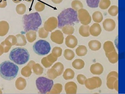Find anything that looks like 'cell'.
<instances>
[{
	"label": "cell",
	"instance_id": "cell-13",
	"mask_svg": "<svg viewBox=\"0 0 125 94\" xmlns=\"http://www.w3.org/2000/svg\"><path fill=\"white\" fill-rule=\"evenodd\" d=\"M77 89V86L74 82H73L67 83L65 85V90L66 94H76Z\"/></svg>",
	"mask_w": 125,
	"mask_h": 94
},
{
	"label": "cell",
	"instance_id": "cell-50",
	"mask_svg": "<svg viewBox=\"0 0 125 94\" xmlns=\"http://www.w3.org/2000/svg\"><path fill=\"white\" fill-rule=\"evenodd\" d=\"M118 80L117 79L115 82L114 85H113V87L115 90L117 91V92L118 91Z\"/></svg>",
	"mask_w": 125,
	"mask_h": 94
},
{
	"label": "cell",
	"instance_id": "cell-44",
	"mask_svg": "<svg viewBox=\"0 0 125 94\" xmlns=\"http://www.w3.org/2000/svg\"><path fill=\"white\" fill-rule=\"evenodd\" d=\"M62 50L61 47H55L53 48L52 51V53L55 56L58 58L60 57L62 55Z\"/></svg>",
	"mask_w": 125,
	"mask_h": 94
},
{
	"label": "cell",
	"instance_id": "cell-8",
	"mask_svg": "<svg viewBox=\"0 0 125 94\" xmlns=\"http://www.w3.org/2000/svg\"><path fill=\"white\" fill-rule=\"evenodd\" d=\"M78 18L79 21L83 25H88L91 21V16L88 11L81 8L78 11Z\"/></svg>",
	"mask_w": 125,
	"mask_h": 94
},
{
	"label": "cell",
	"instance_id": "cell-42",
	"mask_svg": "<svg viewBox=\"0 0 125 94\" xmlns=\"http://www.w3.org/2000/svg\"><path fill=\"white\" fill-rule=\"evenodd\" d=\"M45 8V4L41 1H38L35 5V9L38 12H41Z\"/></svg>",
	"mask_w": 125,
	"mask_h": 94
},
{
	"label": "cell",
	"instance_id": "cell-14",
	"mask_svg": "<svg viewBox=\"0 0 125 94\" xmlns=\"http://www.w3.org/2000/svg\"><path fill=\"white\" fill-rule=\"evenodd\" d=\"M65 44L68 47L74 48L77 45V39L73 35H69L66 38Z\"/></svg>",
	"mask_w": 125,
	"mask_h": 94
},
{
	"label": "cell",
	"instance_id": "cell-23",
	"mask_svg": "<svg viewBox=\"0 0 125 94\" xmlns=\"http://www.w3.org/2000/svg\"><path fill=\"white\" fill-rule=\"evenodd\" d=\"M16 37L17 39V43L15 45L17 46H25L27 44V41L24 35L23 34H18L16 35Z\"/></svg>",
	"mask_w": 125,
	"mask_h": 94
},
{
	"label": "cell",
	"instance_id": "cell-48",
	"mask_svg": "<svg viewBox=\"0 0 125 94\" xmlns=\"http://www.w3.org/2000/svg\"><path fill=\"white\" fill-rule=\"evenodd\" d=\"M46 57L48 60L52 63H53L57 60L58 58L55 56L52 53Z\"/></svg>",
	"mask_w": 125,
	"mask_h": 94
},
{
	"label": "cell",
	"instance_id": "cell-16",
	"mask_svg": "<svg viewBox=\"0 0 125 94\" xmlns=\"http://www.w3.org/2000/svg\"><path fill=\"white\" fill-rule=\"evenodd\" d=\"M90 70L91 73L94 75H100L104 71V68L101 64L98 63L93 64L91 66Z\"/></svg>",
	"mask_w": 125,
	"mask_h": 94
},
{
	"label": "cell",
	"instance_id": "cell-9",
	"mask_svg": "<svg viewBox=\"0 0 125 94\" xmlns=\"http://www.w3.org/2000/svg\"><path fill=\"white\" fill-rule=\"evenodd\" d=\"M58 25V19L54 17H52L47 20L44 23V28L45 30L51 32L57 28Z\"/></svg>",
	"mask_w": 125,
	"mask_h": 94
},
{
	"label": "cell",
	"instance_id": "cell-51",
	"mask_svg": "<svg viewBox=\"0 0 125 94\" xmlns=\"http://www.w3.org/2000/svg\"><path fill=\"white\" fill-rule=\"evenodd\" d=\"M35 63V61H33V60H31L30 62H29V63H28L27 64V65L29 66L30 67H31V68H33V67L34 65V64Z\"/></svg>",
	"mask_w": 125,
	"mask_h": 94
},
{
	"label": "cell",
	"instance_id": "cell-54",
	"mask_svg": "<svg viewBox=\"0 0 125 94\" xmlns=\"http://www.w3.org/2000/svg\"><path fill=\"white\" fill-rule=\"evenodd\" d=\"M13 2H14L15 3H19L21 2L22 0H12Z\"/></svg>",
	"mask_w": 125,
	"mask_h": 94
},
{
	"label": "cell",
	"instance_id": "cell-56",
	"mask_svg": "<svg viewBox=\"0 0 125 94\" xmlns=\"http://www.w3.org/2000/svg\"><path fill=\"white\" fill-rule=\"evenodd\" d=\"M2 91H1V89H0V94H2Z\"/></svg>",
	"mask_w": 125,
	"mask_h": 94
},
{
	"label": "cell",
	"instance_id": "cell-39",
	"mask_svg": "<svg viewBox=\"0 0 125 94\" xmlns=\"http://www.w3.org/2000/svg\"><path fill=\"white\" fill-rule=\"evenodd\" d=\"M108 13L112 16H116L118 14V6L113 5L110 7L108 10Z\"/></svg>",
	"mask_w": 125,
	"mask_h": 94
},
{
	"label": "cell",
	"instance_id": "cell-52",
	"mask_svg": "<svg viewBox=\"0 0 125 94\" xmlns=\"http://www.w3.org/2000/svg\"><path fill=\"white\" fill-rule=\"evenodd\" d=\"M63 0H52V2L55 4H59Z\"/></svg>",
	"mask_w": 125,
	"mask_h": 94
},
{
	"label": "cell",
	"instance_id": "cell-47",
	"mask_svg": "<svg viewBox=\"0 0 125 94\" xmlns=\"http://www.w3.org/2000/svg\"><path fill=\"white\" fill-rule=\"evenodd\" d=\"M77 80L80 84L83 85L85 83V80H86V78L83 74H80L77 76Z\"/></svg>",
	"mask_w": 125,
	"mask_h": 94
},
{
	"label": "cell",
	"instance_id": "cell-12",
	"mask_svg": "<svg viewBox=\"0 0 125 94\" xmlns=\"http://www.w3.org/2000/svg\"><path fill=\"white\" fill-rule=\"evenodd\" d=\"M102 25L104 30L107 32L113 31L116 27L115 21L111 19H105L103 22Z\"/></svg>",
	"mask_w": 125,
	"mask_h": 94
},
{
	"label": "cell",
	"instance_id": "cell-1",
	"mask_svg": "<svg viewBox=\"0 0 125 94\" xmlns=\"http://www.w3.org/2000/svg\"><path fill=\"white\" fill-rule=\"evenodd\" d=\"M58 27L62 28L65 25H74L79 23L77 12L72 8H68L62 11L58 16Z\"/></svg>",
	"mask_w": 125,
	"mask_h": 94
},
{
	"label": "cell",
	"instance_id": "cell-2",
	"mask_svg": "<svg viewBox=\"0 0 125 94\" xmlns=\"http://www.w3.org/2000/svg\"><path fill=\"white\" fill-rule=\"evenodd\" d=\"M24 30L25 32L30 30L37 32L42 24V19L37 12L26 14L22 17Z\"/></svg>",
	"mask_w": 125,
	"mask_h": 94
},
{
	"label": "cell",
	"instance_id": "cell-30",
	"mask_svg": "<svg viewBox=\"0 0 125 94\" xmlns=\"http://www.w3.org/2000/svg\"><path fill=\"white\" fill-rule=\"evenodd\" d=\"M61 29L63 33L66 35H72L74 32V28L72 25H65Z\"/></svg>",
	"mask_w": 125,
	"mask_h": 94
},
{
	"label": "cell",
	"instance_id": "cell-49",
	"mask_svg": "<svg viewBox=\"0 0 125 94\" xmlns=\"http://www.w3.org/2000/svg\"><path fill=\"white\" fill-rule=\"evenodd\" d=\"M7 5L6 0H0V8H4Z\"/></svg>",
	"mask_w": 125,
	"mask_h": 94
},
{
	"label": "cell",
	"instance_id": "cell-45",
	"mask_svg": "<svg viewBox=\"0 0 125 94\" xmlns=\"http://www.w3.org/2000/svg\"><path fill=\"white\" fill-rule=\"evenodd\" d=\"M0 45L3 47L4 50V53L8 52L12 46L9 42L5 40L4 41H2Z\"/></svg>",
	"mask_w": 125,
	"mask_h": 94
},
{
	"label": "cell",
	"instance_id": "cell-21",
	"mask_svg": "<svg viewBox=\"0 0 125 94\" xmlns=\"http://www.w3.org/2000/svg\"><path fill=\"white\" fill-rule=\"evenodd\" d=\"M89 26L88 25L81 26L79 29V33L83 37H87L90 35L89 33Z\"/></svg>",
	"mask_w": 125,
	"mask_h": 94
},
{
	"label": "cell",
	"instance_id": "cell-5",
	"mask_svg": "<svg viewBox=\"0 0 125 94\" xmlns=\"http://www.w3.org/2000/svg\"><path fill=\"white\" fill-rule=\"evenodd\" d=\"M36 85L37 89L42 94H46L50 91L53 85L52 79L44 77H40L36 80Z\"/></svg>",
	"mask_w": 125,
	"mask_h": 94
},
{
	"label": "cell",
	"instance_id": "cell-15",
	"mask_svg": "<svg viewBox=\"0 0 125 94\" xmlns=\"http://www.w3.org/2000/svg\"><path fill=\"white\" fill-rule=\"evenodd\" d=\"M102 32L101 26L98 23H94L89 27L90 34L94 37L99 35Z\"/></svg>",
	"mask_w": 125,
	"mask_h": 94
},
{
	"label": "cell",
	"instance_id": "cell-53",
	"mask_svg": "<svg viewBox=\"0 0 125 94\" xmlns=\"http://www.w3.org/2000/svg\"><path fill=\"white\" fill-rule=\"evenodd\" d=\"M4 53V50L3 47L2 45H0V56L2 55Z\"/></svg>",
	"mask_w": 125,
	"mask_h": 94
},
{
	"label": "cell",
	"instance_id": "cell-10",
	"mask_svg": "<svg viewBox=\"0 0 125 94\" xmlns=\"http://www.w3.org/2000/svg\"><path fill=\"white\" fill-rule=\"evenodd\" d=\"M50 38L53 42L59 45L62 44L64 42V35L61 30H57L52 32Z\"/></svg>",
	"mask_w": 125,
	"mask_h": 94
},
{
	"label": "cell",
	"instance_id": "cell-40",
	"mask_svg": "<svg viewBox=\"0 0 125 94\" xmlns=\"http://www.w3.org/2000/svg\"><path fill=\"white\" fill-rule=\"evenodd\" d=\"M100 0H86L88 6L91 8H96L98 6V4Z\"/></svg>",
	"mask_w": 125,
	"mask_h": 94
},
{
	"label": "cell",
	"instance_id": "cell-11",
	"mask_svg": "<svg viewBox=\"0 0 125 94\" xmlns=\"http://www.w3.org/2000/svg\"><path fill=\"white\" fill-rule=\"evenodd\" d=\"M118 79V74L116 71H112L108 74L107 77V86L109 89H114L113 85L116 80Z\"/></svg>",
	"mask_w": 125,
	"mask_h": 94
},
{
	"label": "cell",
	"instance_id": "cell-37",
	"mask_svg": "<svg viewBox=\"0 0 125 94\" xmlns=\"http://www.w3.org/2000/svg\"><path fill=\"white\" fill-rule=\"evenodd\" d=\"M64 56L67 60H72L74 58L75 54L72 50L70 49H66L64 50Z\"/></svg>",
	"mask_w": 125,
	"mask_h": 94
},
{
	"label": "cell",
	"instance_id": "cell-26",
	"mask_svg": "<svg viewBox=\"0 0 125 94\" xmlns=\"http://www.w3.org/2000/svg\"><path fill=\"white\" fill-rule=\"evenodd\" d=\"M26 38L29 43H33L37 39V33L36 31L30 30L26 34Z\"/></svg>",
	"mask_w": 125,
	"mask_h": 94
},
{
	"label": "cell",
	"instance_id": "cell-20",
	"mask_svg": "<svg viewBox=\"0 0 125 94\" xmlns=\"http://www.w3.org/2000/svg\"><path fill=\"white\" fill-rule=\"evenodd\" d=\"M89 48L93 51H97L101 47V43L98 40H91L88 43Z\"/></svg>",
	"mask_w": 125,
	"mask_h": 94
},
{
	"label": "cell",
	"instance_id": "cell-28",
	"mask_svg": "<svg viewBox=\"0 0 125 94\" xmlns=\"http://www.w3.org/2000/svg\"><path fill=\"white\" fill-rule=\"evenodd\" d=\"M62 90V85L60 83H56L53 85V87L50 92L49 94H60Z\"/></svg>",
	"mask_w": 125,
	"mask_h": 94
},
{
	"label": "cell",
	"instance_id": "cell-43",
	"mask_svg": "<svg viewBox=\"0 0 125 94\" xmlns=\"http://www.w3.org/2000/svg\"><path fill=\"white\" fill-rule=\"evenodd\" d=\"M12 46L15 45L17 43V39L16 36L13 35H10L5 39Z\"/></svg>",
	"mask_w": 125,
	"mask_h": 94
},
{
	"label": "cell",
	"instance_id": "cell-32",
	"mask_svg": "<svg viewBox=\"0 0 125 94\" xmlns=\"http://www.w3.org/2000/svg\"><path fill=\"white\" fill-rule=\"evenodd\" d=\"M32 69L34 73L37 75H41L44 72V69L39 63H35Z\"/></svg>",
	"mask_w": 125,
	"mask_h": 94
},
{
	"label": "cell",
	"instance_id": "cell-25",
	"mask_svg": "<svg viewBox=\"0 0 125 94\" xmlns=\"http://www.w3.org/2000/svg\"><path fill=\"white\" fill-rule=\"evenodd\" d=\"M72 65L75 69L80 70L84 67L85 63L82 59H77L73 62Z\"/></svg>",
	"mask_w": 125,
	"mask_h": 94
},
{
	"label": "cell",
	"instance_id": "cell-17",
	"mask_svg": "<svg viewBox=\"0 0 125 94\" xmlns=\"http://www.w3.org/2000/svg\"><path fill=\"white\" fill-rule=\"evenodd\" d=\"M10 26L7 21H0V36H4L9 32Z\"/></svg>",
	"mask_w": 125,
	"mask_h": 94
},
{
	"label": "cell",
	"instance_id": "cell-6",
	"mask_svg": "<svg viewBox=\"0 0 125 94\" xmlns=\"http://www.w3.org/2000/svg\"><path fill=\"white\" fill-rule=\"evenodd\" d=\"M51 49L50 43L45 40H39L33 45V50L34 52L39 56H44L48 54Z\"/></svg>",
	"mask_w": 125,
	"mask_h": 94
},
{
	"label": "cell",
	"instance_id": "cell-19",
	"mask_svg": "<svg viewBox=\"0 0 125 94\" xmlns=\"http://www.w3.org/2000/svg\"><path fill=\"white\" fill-rule=\"evenodd\" d=\"M106 57H107L108 60L111 63L114 64L118 61V54L116 50L113 51L109 53H105Z\"/></svg>",
	"mask_w": 125,
	"mask_h": 94
},
{
	"label": "cell",
	"instance_id": "cell-18",
	"mask_svg": "<svg viewBox=\"0 0 125 94\" xmlns=\"http://www.w3.org/2000/svg\"><path fill=\"white\" fill-rule=\"evenodd\" d=\"M27 85L26 81L22 77H19L15 81V86L17 89L23 90L26 87Z\"/></svg>",
	"mask_w": 125,
	"mask_h": 94
},
{
	"label": "cell",
	"instance_id": "cell-36",
	"mask_svg": "<svg viewBox=\"0 0 125 94\" xmlns=\"http://www.w3.org/2000/svg\"><path fill=\"white\" fill-rule=\"evenodd\" d=\"M26 7L24 4L21 3L18 4L16 7V11L17 13L19 15H22L26 13Z\"/></svg>",
	"mask_w": 125,
	"mask_h": 94
},
{
	"label": "cell",
	"instance_id": "cell-22",
	"mask_svg": "<svg viewBox=\"0 0 125 94\" xmlns=\"http://www.w3.org/2000/svg\"><path fill=\"white\" fill-rule=\"evenodd\" d=\"M103 48L105 53H109L116 50L114 45L112 41H106L104 44Z\"/></svg>",
	"mask_w": 125,
	"mask_h": 94
},
{
	"label": "cell",
	"instance_id": "cell-27",
	"mask_svg": "<svg viewBox=\"0 0 125 94\" xmlns=\"http://www.w3.org/2000/svg\"><path fill=\"white\" fill-rule=\"evenodd\" d=\"M87 52V48L84 45H79L76 49V53L78 56H85Z\"/></svg>",
	"mask_w": 125,
	"mask_h": 94
},
{
	"label": "cell",
	"instance_id": "cell-24",
	"mask_svg": "<svg viewBox=\"0 0 125 94\" xmlns=\"http://www.w3.org/2000/svg\"><path fill=\"white\" fill-rule=\"evenodd\" d=\"M74 71L71 69H67L64 72L63 77L65 80H70L74 78Z\"/></svg>",
	"mask_w": 125,
	"mask_h": 94
},
{
	"label": "cell",
	"instance_id": "cell-7",
	"mask_svg": "<svg viewBox=\"0 0 125 94\" xmlns=\"http://www.w3.org/2000/svg\"><path fill=\"white\" fill-rule=\"evenodd\" d=\"M102 84L101 79L98 77H93L86 79L85 82V85L88 89L93 90L100 87Z\"/></svg>",
	"mask_w": 125,
	"mask_h": 94
},
{
	"label": "cell",
	"instance_id": "cell-4",
	"mask_svg": "<svg viewBox=\"0 0 125 94\" xmlns=\"http://www.w3.org/2000/svg\"><path fill=\"white\" fill-rule=\"evenodd\" d=\"M10 59L19 65L26 63L30 59V54L26 48L17 47L13 49L9 55Z\"/></svg>",
	"mask_w": 125,
	"mask_h": 94
},
{
	"label": "cell",
	"instance_id": "cell-29",
	"mask_svg": "<svg viewBox=\"0 0 125 94\" xmlns=\"http://www.w3.org/2000/svg\"><path fill=\"white\" fill-rule=\"evenodd\" d=\"M92 19L93 21L96 23H100L103 19V16L101 12L99 11H96L93 14Z\"/></svg>",
	"mask_w": 125,
	"mask_h": 94
},
{
	"label": "cell",
	"instance_id": "cell-41",
	"mask_svg": "<svg viewBox=\"0 0 125 94\" xmlns=\"http://www.w3.org/2000/svg\"><path fill=\"white\" fill-rule=\"evenodd\" d=\"M39 37L41 38L45 39L48 36L49 32L45 30L44 27H42L39 30Z\"/></svg>",
	"mask_w": 125,
	"mask_h": 94
},
{
	"label": "cell",
	"instance_id": "cell-38",
	"mask_svg": "<svg viewBox=\"0 0 125 94\" xmlns=\"http://www.w3.org/2000/svg\"><path fill=\"white\" fill-rule=\"evenodd\" d=\"M111 2L110 0H100L99 6L102 10H106L110 6Z\"/></svg>",
	"mask_w": 125,
	"mask_h": 94
},
{
	"label": "cell",
	"instance_id": "cell-3",
	"mask_svg": "<svg viewBox=\"0 0 125 94\" xmlns=\"http://www.w3.org/2000/svg\"><path fill=\"white\" fill-rule=\"evenodd\" d=\"M19 68L17 65L9 61L0 64V76L7 80H12L18 74Z\"/></svg>",
	"mask_w": 125,
	"mask_h": 94
},
{
	"label": "cell",
	"instance_id": "cell-34",
	"mask_svg": "<svg viewBox=\"0 0 125 94\" xmlns=\"http://www.w3.org/2000/svg\"><path fill=\"white\" fill-rule=\"evenodd\" d=\"M31 69L32 68L27 65L24 67L21 70V74L25 77H30L32 74Z\"/></svg>",
	"mask_w": 125,
	"mask_h": 94
},
{
	"label": "cell",
	"instance_id": "cell-46",
	"mask_svg": "<svg viewBox=\"0 0 125 94\" xmlns=\"http://www.w3.org/2000/svg\"><path fill=\"white\" fill-rule=\"evenodd\" d=\"M41 63L42 64V65L46 68H49V67H50L53 64V63H52L48 60L47 58V57L43 58L42 59V60H41Z\"/></svg>",
	"mask_w": 125,
	"mask_h": 94
},
{
	"label": "cell",
	"instance_id": "cell-31",
	"mask_svg": "<svg viewBox=\"0 0 125 94\" xmlns=\"http://www.w3.org/2000/svg\"><path fill=\"white\" fill-rule=\"evenodd\" d=\"M72 8L74 10L78 11L80 9L83 8V3L79 0H74L72 2L71 4Z\"/></svg>",
	"mask_w": 125,
	"mask_h": 94
},
{
	"label": "cell",
	"instance_id": "cell-55",
	"mask_svg": "<svg viewBox=\"0 0 125 94\" xmlns=\"http://www.w3.org/2000/svg\"><path fill=\"white\" fill-rule=\"evenodd\" d=\"M25 1H27V2H31L33 0H24Z\"/></svg>",
	"mask_w": 125,
	"mask_h": 94
},
{
	"label": "cell",
	"instance_id": "cell-35",
	"mask_svg": "<svg viewBox=\"0 0 125 94\" xmlns=\"http://www.w3.org/2000/svg\"><path fill=\"white\" fill-rule=\"evenodd\" d=\"M52 67L57 70L59 76H61L64 72V66L61 62H57V63H55Z\"/></svg>",
	"mask_w": 125,
	"mask_h": 94
},
{
	"label": "cell",
	"instance_id": "cell-33",
	"mask_svg": "<svg viewBox=\"0 0 125 94\" xmlns=\"http://www.w3.org/2000/svg\"><path fill=\"white\" fill-rule=\"evenodd\" d=\"M47 74L48 75V77L52 80L55 79L58 76H59V74L57 70L52 67L48 70Z\"/></svg>",
	"mask_w": 125,
	"mask_h": 94
}]
</instances>
